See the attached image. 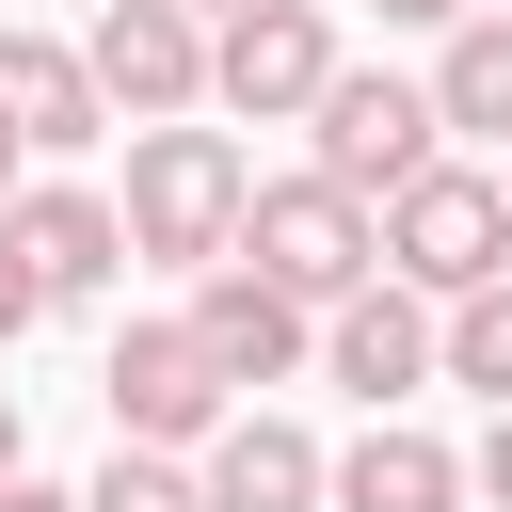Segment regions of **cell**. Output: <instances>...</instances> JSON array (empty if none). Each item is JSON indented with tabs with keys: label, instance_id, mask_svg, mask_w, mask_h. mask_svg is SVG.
<instances>
[{
	"label": "cell",
	"instance_id": "ac0fdd59",
	"mask_svg": "<svg viewBox=\"0 0 512 512\" xmlns=\"http://www.w3.org/2000/svg\"><path fill=\"white\" fill-rule=\"evenodd\" d=\"M464 464H480V496H496V512H512V400H496V432H480V448H464Z\"/></svg>",
	"mask_w": 512,
	"mask_h": 512
},
{
	"label": "cell",
	"instance_id": "44dd1931",
	"mask_svg": "<svg viewBox=\"0 0 512 512\" xmlns=\"http://www.w3.org/2000/svg\"><path fill=\"white\" fill-rule=\"evenodd\" d=\"M0 512H80V496H64V480H32V464H16V480H0Z\"/></svg>",
	"mask_w": 512,
	"mask_h": 512
},
{
	"label": "cell",
	"instance_id": "2e32d148",
	"mask_svg": "<svg viewBox=\"0 0 512 512\" xmlns=\"http://www.w3.org/2000/svg\"><path fill=\"white\" fill-rule=\"evenodd\" d=\"M448 384H480V400H512V272L448 304Z\"/></svg>",
	"mask_w": 512,
	"mask_h": 512
},
{
	"label": "cell",
	"instance_id": "3957f363",
	"mask_svg": "<svg viewBox=\"0 0 512 512\" xmlns=\"http://www.w3.org/2000/svg\"><path fill=\"white\" fill-rule=\"evenodd\" d=\"M240 256L272 272V288H304V304H336V288H368L384 272V208L352 192V176H256V208H240Z\"/></svg>",
	"mask_w": 512,
	"mask_h": 512
},
{
	"label": "cell",
	"instance_id": "52a82bcc",
	"mask_svg": "<svg viewBox=\"0 0 512 512\" xmlns=\"http://www.w3.org/2000/svg\"><path fill=\"white\" fill-rule=\"evenodd\" d=\"M336 64H352V48H336V16H320V0H240V16H224V48H208V112L304 128Z\"/></svg>",
	"mask_w": 512,
	"mask_h": 512
},
{
	"label": "cell",
	"instance_id": "4fadbf2b",
	"mask_svg": "<svg viewBox=\"0 0 512 512\" xmlns=\"http://www.w3.org/2000/svg\"><path fill=\"white\" fill-rule=\"evenodd\" d=\"M464 496H480V464L448 432H416V416H368L336 448V512H464Z\"/></svg>",
	"mask_w": 512,
	"mask_h": 512
},
{
	"label": "cell",
	"instance_id": "9a60e30c",
	"mask_svg": "<svg viewBox=\"0 0 512 512\" xmlns=\"http://www.w3.org/2000/svg\"><path fill=\"white\" fill-rule=\"evenodd\" d=\"M80 512H208V464H192V448H144V432H112V464L80 480Z\"/></svg>",
	"mask_w": 512,
	"mask_h": 512
},
{
	"label": "cell",
	"instance_id": "5bb4252c",
	"mask_svg": "<svg viewBox=\"0 0 512 512\" xmlns=\"http://www.w3.org/2000/svg\"><path fill=\"white\" fill-rule=\"evenodd\" d=\"M432 96H448V128H496V144H512V0L448 16V48H432Z\"/></svg>",
	"mask_w": 512,
	"mask_h": 512
},
{
	"label": "cell",
	"instance_id": "7a4b0ae2",
	"mask_svg": "<svg viewBox=\"0 0 512 512\" xmlns=\"http://www.w3.org/2000/svg\"><path fill=\"white\" fill-rule=\"evenodd\" d=\"M384 272H416L432 304L496 288V272H512V160H432V176H400V192H384Z\"/></svg>",
	"mask_w": 512,
	"mask_h": 512
},
{
	"label": "cell",
	"instance_id": "e0dca14e",
	"mask_svg": "<svg viewBox=\"0 0 512 512\" xmlns=\"http://www.w3.org/2000/svg\"><path fill=\"white\" fill-rule=\"evenodd\" d=\"M32 320H48V256H32V240H16V208H0V352H16Z\"/></svg>",
	"mask_w": 512,
	"mask_h": 512
},
{
	"label": "cell",
	"instance_id": "7c38bea8",
	"mask_svg": "<svg viewBox=\"0 0 512 512\" xmlns=\"http://www.w3.org/2000/svg\"><path fill=\"white\" fill-rule=\"evenodd\" d=\"M192 464H208V512H336V448L288 416H224Z\"/></svg>",
	"mask_w": 512,
	"mask_h": 512
},
{
	"label": "cell",
	"instance_id": "8fae6325",
	"mask_svg": "<svg viewBox=\"0 0 512 512\" xmlns=\"http://www.w3.org/2000/svg\"><path fill=\"white\" fill-rule=\"evenodd\" d=\"M0 112L32 128V160H80V144L128 128L112 80H96V48H64V32H0Z\"/></svg>",
	"mask_w": 512,
	"mask_h": 512
},
{
	"label": "cell",
	"instance_id": "d6986e66",
	"mask_svg": "<svg viewBox=\"0 0 512 512\" xmlns=\"http://www.w3.org/2000/svg\"><path fill=\"white\" fill-rule=\"evenodd\" d=\"M448 16H480V0H384V32H448Z\"/></svg>",
	"mask_w": 512,
	"mask_h": 512
},
{
	"label": "cell",
	"instance_id": "8992f818",
	"mask_svg": "<svg viewBox=\"0 0 512 512\" xmlns=\"http://www.w3.org/2000/svg\"><path fill=\"white\" fill-rule=\"evenodd\" d=\"M96 400H112V432H144V448H208V432L240 416V384H224L208 336H192V304H176V320H128V336L96 352Z\"/></svg>",
	"mask_w": 512,
	"mask_h": 512
},
{
	"label": "cell",
	"instance_id": "7402d4cb",
	"mask_svg": "<svg viewBox=\"0 0 512 512\" xmlns=\"http://www.w3.org/2000/svg\"><path fill=\"white\" fill-rule=\"evenodd\" d=\"M16 464H32V432H16V384H0V480H16Z\"/></svg>",
	"mask_w": 512,
	"mask_h": 512
},
{
	"label": "cell",
	"instance_id": "9c48e42d",
	"mask_svg": "<svg viewBox=\"0 0 512 512\" xmlns=\"http://www.w3.org/2000/svg\"><path fill=\"white\" fill-rule=\"evenodd\" d=\"M192 336H208V368H224L240 400H272L288 368H320V304L272 288L256 256H208V272H192Z\"/></svg>",
	"mask_w": 512,
	"mask_h": 512
},
{
	"label": "cell",
	"instance_id": "ffe728a7",
	"mask_svg": "<svg viewBox=\"0 0 512 512\" xmlns=\"http://www.w3.org/2000/svg\"><path fill=\"white\" fill-rule=\"evenodd\" d=\"M16 192H32V128L0 112V208H16Z\"/></svg>",
	"mask_w": 512,
	"mask_h": 512
},
{
	"label": "cell",
	"instance_id": "277c9868",
	"mask_svg": "<svg viewBox=\"0 0 512 512\" xmlns=\"http://www.w3.org/2000/svg\"><path fill=\"white\" fill-rule=\"evenodd\" d=\"M304 144H320V176H352V192L384 208L400 176H432V160H448V96H432V80H400V64H336V80H320V112H304Z\"/></svg>",
	"mask_w": 512,
	"mask_h": 512
},
{
	"label": "cell",
	"instance_id": "30bf717a",
	"mask_svg": "<svg viewBox=\"0 0 512 512\" xmlns=\"http://www.w3.org/2000/svg\"><path fill=\"white\" fill-rule=\"evenodd\" d=\"M16 240L48 256V304H96L112 272H144V256H128V192H96V176H64V160H32Z\"/></svg>",
	"mask_w": 512,
	"mask_h": 512
},
{
	"label": "cell",
	"instance_id": "603a6c76",
	"mask_svg": "<svg viewBox=\"0 0 512 512\" xmlns=\"http://www.w3.org/2000/svg\"><path fill=\"white\" fill-rule=\"evenodd\" d=\"M208 16H240V0H208Z\"/></svg>",
	"mask_w": 512,
	"mask_h": 512
},
{
	"label": "cell",
	"instance_id": "ba28073f",
	"mask_svg": "<svg viewBox=\"0 0 512 512\" xmlns=\"http://www.w3.org/2000/svg\"><path fill=\"white\" fill-rule=\"evenodd\" d=\"M96 80H112V112L128 128H160V112H208V48H224V16L208 0H96Z\"/></svg>",
	"mask_w": 512,
	"mask_h": 512
},
{
	"label": "cell",
	"instance_id": "6da1fadb",
	"mask_svg": "<svg viewBox=\"0 0 512 512\" xmlns=\"http://www.w3.org/2000/svg\"><path fill=\"white\" fill-rule=\"evenodd\" d=\"M240 208H256V160H240L224 128H192V112L128 128V256H144V272L240 256Z\"/></svg>",
	"mask_w": 512,
	"mask_h": 512
},
{
	"label": "cell",
	"instance_id": "5b68a950",
	"mask_svg": "<svg viewBox=\"0 0 512 512\" xmlns=\"http://www.w3.org/2000/svg\"><path fill=\"white\" fill-rule=\"evenodd\" d=\"M320 384H352L368 416H400L416 384H448V304H432L416 272L336 288V304H320Z\"/></svg>",
	"mask_w": 512,
	"mask_h": 512
}]
</instances>
